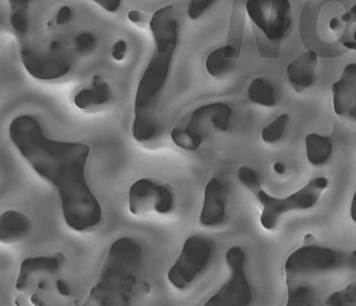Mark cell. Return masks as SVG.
<instances>
[{
    "label": "cell",
    "instance_id": "cell-1",
    "mask_svg": "<svg viewBox=\"0 0 356 306\" xmlns=\"http://www.w3.org/2000/svg\"><path fill=\"white\" fill-rule=\"evenodd\" d=\"M9 138L31 168L55 187L70 230L85 233L102 222L103 209L86 181L89 145L49 138L31 115L11 120Z\"/></svg>",
    "mask_w": 356,
    "mask_h": 306
},
{
    "label": "cell",
    "instance_id": "cell-2",
    "mask_svg": "<svg viewBox=\"0 0 356 306\" xmlns=\"http://www.w3.org/2000/svg\"><path fill=\"white\" fill-rule=\"evenodd\" d=\"M153 33V55L137 86L131 134L137 142L155 138L159 125L155 118L156 104L166 86L179 39V24L172 6L159 9L150 20Z\"/></svg>",
    "mask_w": 356,
    "mask_h": 306
},
{
    "label": "cell",
    "instance_id": "cell-3",
    "mask_svg": "<svg viewBox=\"0 0 356 306\" xmlns=\"http://www.w3.org/2000/svg\"><path fill=\"white\" fill-rule=\"evenodd\" d=\"M143 261L140 245L124 236L115 239L85 305H128L138 285Z\"/></svg>",
    "mask_w": 356,
    "mask_h": 306
},
{
    "label": "cell",
    "instance_id": "cell-4",
    "mask_svg": "<svg viewBox=\"0 0 356 306\" xmlns=\"http://www.w3.org/2000/svg\"><path fill=\"white\" fill-rule=\"evenodd\" d=\"M356 0H307L300 14V35L309 50L324 58L344 55L343 46Z\"/></svg>",
    "mask_w": 356,
    "mask_h": 306
},
{
    "label": "cell",
    "instance_id": "cell-5",
    "mask_svg": "<svg viewBox=\"0 0 356 306\" xmlns=\"http://www.w3.org/2000/svg\"><path fill=\"white\" fill-rule=\"evenodd\" d=\"M246 13L253 24L263 58H278L292 26L289 0H248Z\"/></svg>",
    "mask_w": 356,
    "mask_h": 306
},
{
    "label": "cell",
    "instance_id": "cell-6",
    "mask_svg": "<svg viewBox=\"0 0 356 306\" xmlns=\"http://www.w3.org/2000/svg\"><path fill=\"white\" fill-rule=\"evenodd\" d=\"M233 111L225 103H211L200 106L189 115L187 122L170 131L172 143L181 150H200L211 131L225 133L229 128Z\"/></svg>",
    "mask_w": 356,
    "mask_h": 306
},
{
    "label": "cell",
    "instance_id": "cell-7",
    "mask_svg": "<svg viewBox=\"0 0 356 306\" xmlns=\"http://www.w3.org/2000/svg\"><path fill=\"white\" fill-rule=\"evenodd\" d=\"M328 186L326 177L312 178L305 186L298 189L287 198H278L267 194L264 189L259 193L256 198L261 203V224L267 231H274L281 217L293 211H307L318 203L323 193Z\"/></svg>",
    "mask_w": 356,
    "mask_h": 306
},
{
    "label": "cell",
    "instance_id": "cell-8",
    "mask_svg": "<svg viewBox=\"0 0 356 306\" xmlns=\"http://www.w3.org/2000/svg\"><path fill=\"white\" fill-rule=\"evenodd\" d=\"M214 250V243L207 237H188L175 263L167 272V280L175 289H187L209 267Z\"/></svg>",
    "mask_w": 356,
    "mask_h": 306
},
{
    "label": "cell",
    "instance_id": "cell-9",
    "mask_svg": "<svg viewBox=\"0 0 356 306\" xmlns=\"http://www.w3.org/2000/svg\"><path fill=\"white\" fill-rule=\"evenodd\" d=\"M350 255L342 250L318 245H305L287 257L284 270L286 282L302 275L333 272L348 266Z\"/></svg>",
    "mask_w": 356,
    "mask_h": 306
},
{
    "label": "cell",
    "instance_id": "cell-10",
    "mask_svg": "<svg viewBox=\"0 0 356 306\" xmlns=\"http://www.w3.org/2000/svg\"><path fill=\"white\" fill-rule=\"evenodd\" d=\"M226 264L229 278L218 291L206 300L205 306H248L253 292L245 272L246 255L243 248L233 246L226 252Z\"/></svg>",
    "mask_w": 356,
    "mask_h": 306
},
{
    "label": "cell",
    "instance_id": "cell-11",
    "mask_svg": "<svg viewBox=\"0 0 356 306\" xmlns=\"http://www.w3.org/2000/svg\"><path fill=\"white\" fill-rule=\"evenodd\" d=\"M20 58L28 74L39 81L64 77L74 66V57L58 42H54L46 51L24 48Z\"/></svg>",
    "mask_w": 356,
    "mask_h": 306
},
{
    "label": "cell",
    "instance_id": "cell-12",
    "mask_svg": "<svg viewBox=\"0 0 356 306\" xmlns=\"http://www.w3.org/2000/svg\"><path fill=\"white\" fill-rule=\"evenodd\" d=\"M174 207L175 198L172 191L149 178H139L129 187L128 209L135 216L149 211L161 215L170 214Z\"/></svg>",
    "mask_w": 356,
    "mask_h": 306
},
{
    "label": "cell",
    "instance_id": "cell-13",
    "mask_svg": "<svg viewBox=\"0 0 356 306\" xmlns=\"http://www.w3.org/2000/svg\"><path fill=\"white\" fill-rule=\"evenodd\" d=\"M226 204H227V188L220 178H211L206 184L204 192L203 206L200 211V225L204 227H215L222 225L226 220Z\"/></svg>",
    "mask_w": 356,
    "mask_h": 306
},
{
    "label": "cell",
    "instance_id": "cell-14",
    "mask_svg": "<svg viewBox=\"0 0 356 306\" xmlns=\"http://www.w3.org/2000/svg\"><path fill=\"white\" fill-rule=\"evenodd\" d=\"M65 255L60 252L46 256H35L24 259L20 264L15 287L22 292L28 289L31 278L36 274H55L64 266Z\"/></svg>",
    "mask_w": 356,
    "mask_h": 306
},
{
    "label": "cell",
    "instance_id": "cell-15",
    "mask_svg": "<svg viewBox=\"0 0 356 306\" xmlns=\"http://www.w3.org/2000/svg\"><path fill=\"white\" fill-rule=\"evenodd\" d=\"M356 94V64L350 63L332 86L334 113L341 118H348Z\"/></svg>",
    "mask_w": 356,
    "mask_h": 306
},
{
    "label": "cell",
    "instance_id": "cell-16",
    "mask_svg": "<svg viewBox=\"0 0 356 306\" xmlns=\"http://www.w3.org/2000/svg\"><path fill=\"white\" fill-rule=\"evenodd\" d=\"M317 64L318 55L313 50L307 49L287 65V79L295 92L300 94L314 83Z\"/></svg>",
    "mask_w": 356,
    "mask_h": 306
},
{
    "label": "cell",
    "instance_id": "cell-17",
    "mask_svg": "<svg viewBox=\"0 0 356 306\" xmlns=\"http://www.w3.org/2000/svg\"><path fill=\"white\" fill-rule=\"evenodd\" d=\"M31 231V218L22 211L9 209L0 216V242L3 244L20 241Z\"/></svg>",
    "mask_w": 356,
    "mask_h": 306
},
{
    "label": "cell",
    "instance_id": "cell-18",
    "mask_svg": "<svg viewBox=\"0 0 356 306\" xmlns=\"http://www.w3.org/2000/svg\"><path fill=\"white\" fill-rule=\"evenodd\" d=\"M111 98V90L108 83L102 78L96 77L92 86L81 89L76 94L74 103L79 109H87L108 103Z\"/></svg>",
    "mask_w": 356,
    "mask_h": 306
},
{
    "label": "cell",
    "instance_id": "cell-19",
    "mask_svg": "<svg viewBox=\"0 0 356 306\" xmlns=\"http://www.w3.org/2000/svg\"><path fill=\"white\" fill-rule=\"evenodd\" d=\"M306 157L313 166L325 165L333 155L332 139L321 134H309L305 138Z\"/></svg>",
    "mask_w": 356,
    "mask_h": 306
},
{
    "label": "cell",
    "instance_id": "cell-20",
    "mask_svg": "<svg viewBox=\"0 0 356 306\" xmlns=\"http://www.w3.org/2000/svg\"><path fill=\"white\" fill-rule=\"evenodd\" d=\"M248 96L252 103L267 107V108L275 107L277 103L275 89L265 78H255L252 81L248 86Z\"/></svg>",
    "mask_w": 356,
    "mask_h": 306
},
{
    "label": "cell",
    "instance_id": "cell-21",
    "mask_svg": "<svg viewBox=\"0 0 356 306\" xmlns=\"http://www.w3.org/2000/svg\"><path fill=\"white\" fill-rule=\"evenodd\" d=\"M234 61L228 57L225 46L216 48L209 53L206 58V70L211 77L222 78L233 70Z\"/></svg>",
    "mask_w": 356,
    "mask_h": 306
},
{
    "label": "cell",
    "instance_id": "cell-22",
    "mask_svg": "<svg viewBox=\"0 0 356 306\" xmlns=\"http://www.w3.org/2000/svg\"><path fill=\"white\" fill-rule=\"evenodd\" d=\"M289 114H281L276 117L275 120L268 122L263 129H261V139L266 144H276L283 138L289 127Z\"/></svg>",
    "mask_w": 356,
    "mask_h": 306
},
{
    "label": "cell",
    "instance_id": "cell-23",
    "mask_svg": "<svg viewBox=\"0 0 356 306\" xmlns=\"http://www.w3.org/2000/svg\"><path fill=\"white\" fill-rule=\"evenodd\" d=\"M314 296L313 289L309 285H291L289 284L287 305H309Z\"/></svg>",
    "mask_w": 356,
    "mask_h": 306
},
{
    "label": "cell",
    "instance_id": "cell-24",
    "mask_svg": "<svg viewBox=\"0 0 356 306\" xmlns=\"http://www.w3.org/2000/svg\"><path fill=\"white\" fill-rule=\"evenodd\" d=\"M328 306H346L356 304V283L348 284V287L332 293L325 300Z\"/></svg>",
    "mask_w": 356,
    "mask_h": 306
},
{
    "label": "cell",
    "instance_id": "cell-25",
    "mask_svg": "<svg viewBox=\"0 0 356 306\" xmlns=\"http://www.w3.org/2000/svg\"><path fill=\"white\" fill-rule=\"evenodd\" d=\"M238 179L245 188L250 191L254 196H257L261 191H263L261 179H259L257 172L252 167L242 166L239 167Z\"/></svg>",
    "mask_w": 356,
    "mask_h": 306
},
{
    "label": "cell",
    "instance_id": "cell-26",
    "mask_svg": "<svg viewBox=\"0 0 356 306\" xmlns=\"http://www.w3.org/2000/svg\"><path fill=\"white\" fill-rule=\"evenodd\" d=\"M97 38L94 33L85 31L75 38V48L79 55H89L97 47Z\"/></svg>",
    "mask_w": 356,
    "mask_h": 306
},
{
    "label": "cell",
    "instance_id": "cell-27",
    "mask_svg": "<svg viewBox=\"0 0 356 306\" xmlns=\"http://www.w3.org/2000/svg\"><path fill=\"white\" fill-rule=\"evenodd\" d=\"M217 0H189L187 15L192 20L198 19L203 16L206 11L211 8V6L216 3Z\"/></svg>",
    "mask_w": 356,
    "mask_h": 306
},
{
    "label": "cell",
    "instance_id": "cell-28",
    "mask_svg": "<svg viewBox=\"0 0 356 306\" xmlns=\"http://www.w3.org/2000/svg\"><path fill=\"white\" fill-rule=\"evenodd\" d=\"M11 26L18 33H25L28 31V18L25 11L17 9L10 17Z\"/></svg>",
    "mask_w": 356,
    "mask_h": 306
},
{
    "label": "cell",
    "instance_id": "cell-29",
    "mask_svg": "<svg viewBox=\"0 0 356 306\" xmlns=\"http://www.w3.org/2000/svg\"><path fill=\"white\" fill-rule=\"evenodd\" d=\"M74 10L70 6H63L56 14V24L58 26H65L72 19Z\"/></svg>",
    "mask_w": 356,
    "mask_h": 306
},
{
    "label": "cell",
    "instance_id": "cell-30",
    "mask_svg": "<svg viewBox=\"0 0 356 306\" xmlns=\"http://www.w3.org/2000/svg\"><path fill=\"white\" fill-rule=\"evenodd\" d=\"M127 53V42L124 39H118L111 49V57L116 61H122L125 59Z\"/></svg>",
    "mask_w": 356,
    "mask_h": 306
},
{
    "label": "cell",
    "instance_id": "cell-31",
    "mask_svg": "<svg viewBox=\"0 0 356 306\" xmlns=\"http://www.w3.org/2000/svg\"><path fill=\"white\" fill-rule=\"evenodd\" d=\"M92 1L108 13H116L120 10L122 6V0H92Z\"/></svg>",
    "mask_w": 356,
    "mask_h": 306
},
{
    "label": "cell",
    "instance_id": "cell-32",
    "mask_svg": "<svg viewBox=\"0 0 356 306\" xmlns=\"http://www.w3.org/2000/svg\"><path fill=\"white\" fill-rule=\"evenodd\" d=\"M56 289L57 292L61 295V296H70L72 294V289H70V285L64 281V280H57L55 282Z\"/></svg>",
    "mask_w": 356,
    "mask_h": 306
},
{
    "label": "cell",
    "instance_id": "cell-33",
    "mask_svg": "<svg viewBox=\"0 0 356 306\" xmlns=\"http://www.w3.org/2000/svg\"><path fill=\"white\" fill-rule=\"evenodd\" d=\"M128 19L131 20L133 24H139L142 22V13L138 10H131L128 13Z\"/></svg>",
    "mask_w": 356,
    "mask_h": 306
},
{
    "label": "cell",
    "instance_id": "cell-34",
    "mask_svg": "<svg viewBox=\"0 0 356 306\" xmlns=\"http://www.w3.org/2000/svg\"><path fill=\"white\" fill-rule=\"evenodd\" d=\"M350 218L353 220L356 224V191L353 195V200H352V203H350Z\"/></svg>",
    "mask_w": 356,
    "mask_h": 306
},
{
    "label": "cell",
    "instance_id": "cell-35",
    "mask_svg": "<svg viewBox=\"0 0 356 306\" xmlns=\"http://www.w3.org/2000/svg\"><path fill=\"white\" fill-rule=\"evenodd\" d=\"M273 168H274V172H277L280 175H282V174L286 172V167H285V165H284L282 161H277V163H275L274 166H273Z\"/></svg>",
    "mask_w": 356,
    "mask_h": 306
},
{
    "label": "cell",
    "instance_id": "cell-36",
    "mask_svg": "<svg viewBox=\"0 0 356 306\" xmlns=\"http://www.w3.org/2000/svg\"><path fill=\"white\" fill-rule=\"evenodd\" d=\"M10 3H13V6L17 7V9L24 8L28 5L29 0H10Z\"/></svg>",
    "mask_w": 356,
    "mask_h": 306
},
{
    "label": "cell",
    "instance_id": "cell-37",
    "mask_svg": "<svg viewBox=\"0 0 356 306\" xmlns=\"http://www.w3.org/2000/svg\"><path fill=\"white\" fill-rule=\"evenodd\" d=\"M348 266L352 267L353 270L356 271V250L350 254V259H348Z\"/></svg>",
    "mask_w": 356,
    "mask_h": 306
},
{
    "label": "cell",
    "instance_id": "cell-38",
    "mask_svg": "<svg viewBox=\"0 0 356 306\" xmlns=\"http://www.w3.org/2000/svg\"><path fill=\"white\" fill-rule=\"evenodd\" d=\"M31 300L33 305H44V302H42V298H39L38 294H33L31 298Z\"/></svg>",
    "mask_w": 356,
    "mask_h": 306
},
{
    "label": "cell",
    "instance_id": "cell-39",
    "mask_svg": "<svg viewBox=\"0 0 356 306\" xmlns=\"http://www.w3.org/2000/svg\"><path fill=\"white\" fill-rule=\"evenodd\" d=\"M350 120H353V122H356V94L355 98H354L353 107H352V111H350V116H348Z\"/></svg>",
    "mask_w": 356,
    "mask_h": 306
},
{
    "label": "cell",
    "instance_id": "cell-40",
    "mask_svg": "<svg viewBox=\"0 0 356 306\" xmlns=\"http://www.w3.org/2000/svg\"><path fill=\"white\" fill-rule=\"evenodd\" d=\"M47 282L46 281H40L38 282V284H37V289H47Z\"/></svg>",
    "mask_w": 356,
    "mask_h": 306
}]
</instances>
